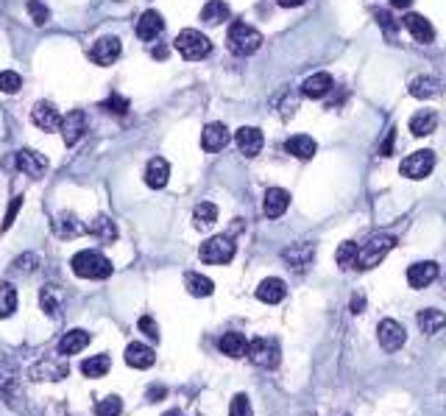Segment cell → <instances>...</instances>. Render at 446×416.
Returning a JSON list of instances; mask_svg holds the SVG:
<instances>
[{
  "label": "cell",
  "instance_id": "681fc988",
  "mask_svg": "<svg viewBox=\"0 0 446 416\" xmlns=\"http://www.w3.org/2000/svg\"><path fill=\"white\" fill-rule=\"evenodd\" d=\"M14 394H17V383L12 377H0V402H12Z\"/></svg>",
  "mask_w": 446,
  "mask_h": 416
},
{
  "label": "cell",
  "instance_id": "7bdbcfd3",
  "mask_svg": "<svg viewBox=\"0 0 446 416\" xmlns=\"http://www.w3.org/2000/svg\"><path fill=\"white\" fill-rule=\"evenodd\" d=\"M374 17H377V23H380V28L385 31V37L391 39V37L396 34V28H399V23H396V17H394V12H388V9H377V12H374Z\"/></svg>",
  "mask_w": 446,
  "mask_h": 416
},
{
  "label": "cell",
  "instance_id": "d590c367",
  "mask_svg": "<svg viewBox=\"0 0 446 416\" xmlns=\"http://www.w3.org/2000/svg\"><path fill=\"white\" fill-rule=\"evenodd\" d=\"M53 227H56V235L59 238H76V235H81V221L72 216V213H61L53 221Z\"/></svg>",
  "mask_w": 446,
  "mask_h": 416
},
{
  "label": "cell",
  "instance_id": "816d5d0a",
  "mask_svg": "<svg viewBox=\"0 0 446 416\" xmlns=\"http://www.w3.org/2000/svg\"><path fill=\"white\" fill-rule=\"evenodd\" d=\"M394 149H396V129H388L385 140H382V146H380V154H382V157H391Z\"/></svg>",
  "mask_w": 446,
  "mask_h": 416
},
{
  "label": "cell",
  "instance_id": "ba28073f",
  "mask_svg": "<svg viewBox=\"0 0 446 416\" xmlns=\"http://www.w3.org/2000/svg\"><path fill=\"white\" fill-rule=\"evenodd\" d=\"M432 168H435V154L427 151V149H421V151L405 157V162L399 165L402 176H407V179H424V176L432 173Z\"/></svg>",
  "mask_w": 446,
  "mask_h": 416
},
{
  "label": "cell",
  "instance_id": "ac0fdd59",
  "mask_svg": "<svg viewBox=\"0 0 446 416\" xmlns=\"http://www.w3.org/2000/svg\"><path fill=\"white\" fill-rule=\"evenodd\" d=\"M162 31H165V20H162V15L154 12V9H148V12L137 20V37H139L142 42H154L157 37H162Z\"/></svg>",
  "mask_w": 446,
  "mask_h": 416
},
{
  "label": "cell",
  "instance_id": "2e32d148",
  "mask_svg": "<svg viewBox=\"0 0 446 416\" xmlns=\"http://www.w3.org/2000/svg\"><path fill=\"white\" fill-rule=\"evenodd\" d=\"M17 168L26 173V176H31V179H42L45 173H48V160L39 154V151H31V149H23V151H17Z\"/></svg>",
  "mask_w": 446,
  "mask_h": 416
},
{
  "label": "cell",
  "instance_id": "bcb514c9",
  "mask_svg": "<svg viewBox=\"0 0 446 416\" xmlns=\"http://www.w3.org/2000/svg\"><path fill=\"white\" fill-rule=\"evenodd\" d=\"M229 416H254L251 402H249V397H246V394H237V397L232 399V405H229Z\"/></svg>",
  "mask_w": 446,
  "mask_h": 416
},
{
  "label": "cell",
  "instance_id": "603a6c76",
  "mask_svg": "<svg viewBox=\"0 0 446 416\" xmlns=\"http://www.w3.org/2000/svg\"><path fill=\"white\" fill-rule=\"evenodd\" d=\"M168 179H171V165H168V160L154 157L151 162H148V168H145V185L151 187V190H162V187L168 185Z\"/></svg>",
  "mask_w": 446,
  "mask_h": 416
},
{
  "label": "cell",
  "instance_id": "4316f807",
  "mask_svg": "<svg viewBox=\"0 0 446 416\" xmlns=\"http://www.w3.org/2000/svg\"><path fill=\"white\" fill-rule=\"evenodd\" d=\"M284 149H287V154H293L295 160H313L316 157V140L310 134H293L290 140L284 143Z\"/></svg>",
  "mask_w": 446,
  "mask_h": 416
},
{
  "label": "cell",
  "instance_id": "cb8c5ba5",
  "mask_svg": "<svg viewBox=\"0 0 446 416\" xmlns=\"http://www.w3.org/2000/svg\"><path fill=\"white\" fill-rule=\"evenodd\" d=\"M287 296V285L279 280V276H268L257 285V299L265 302V305H279L282 299Z\"/></svg>",
  "mask_w": 446,
  "mask_h": 416
},
{
  "label": "cell",
  "instance_id": "1f68e13d",
  "mask_svg": "<svg viewBox=\"0 0 446 416\" xmlns=\"http://www.w3.org/2000/svg\"><path fill=\"white\" fill-rule=\"evenodd\" d=\"M215 221H217V207H215L212 201H201L195 210H193V224H195V229L206 232V229L215 227Z\"/></svg>",
  "mask_w": 446,
  "mask_h": 416
},
{
  "label": "cell",
  "instance_id": "f6af8a7d",
  "mask_svg": "<svg viewBox=\"0 0 446 416\" xmlns=\"http://www.w3.org/2000/svg\"><path fill=\"white\" fill-rule=\"evenodd\" d=\"M104 112H109V115H126V112H128V98H123V95H109V98L104 101Z\"/></svg>",
  "mask_w": 446,
  "mask_h": 416
},
{
  "label": "cell",
  "instance_id": "d6a6232c",
  "mask_svg": "<svg viewBox=\"0 0 446 416\" xmlns=\"http://www.w3.org/2000/svg\"><path fill=\"white\" fill-rule=\"evenodd\" d=\"M440 93V82L435 79V76H416L413 82H410V95H416V98H435Z\"/></svg>",
  "mask_w": 446,
  "mask_h": 416
},
{
  "label": "cell",
  "instance_id": "9c48e42d",
  "mask_svg": "<svg viewBox=\"0 0 446 416\" xmlns=\"http://www.w3.org/2000/svg\"><path fill=\"white\" fill-rule=\"evenodd\" d=\"M59 131H61V140H64V146H76L81 137H84V131H87V115L81 112V109H72V112H67L64 117H61V126H59Z\"/></svg>",
  "mask_w": 446,
  "mask_h": 416
},
{
  "label": "cell",
  "instance_id": "7dc6e473",
  "mask_svg": "<svg viewBox=\"0 0 446 416\" xmlns=\"http://www.w3.org/2000/svg\"><path fill=\"white\" fill-rule=\"evenodd\" d=\"M28 15H31V20H34L37 26H45L48 17H50V12L45 9L42 0H28Z\"/></svg>",
  "mask_w": 446,
  "mask_h": 416
},
{
  "label": "cell",
  "instance_id": "5bb4252c",
  "mask_svg": "<svg viewBox=\"0 0 446 416\" xmlns=\"http://www.w3.org/2000/svg\"><path fill=\"white\" fill-rule=\"evenodd\" d=\"M31 120H34L37 129H42V131H48V134H50V131H59V126H61V115H59V109H56L50 101L34 104Z\"/></svg>",
  "mask_w": 446,
  "mask_h": 416
},
{
  "label": "cell",
  "instance_id": "484cf974",
  "mask_svg": "<svg viewBox=\"0 0 446 416\" xmlns=\"http://www.w3.org/2000/svg\"><path fill=\"white\" fill-rule=\"evenodd\" d=\"M87 343H90V332H87V330H70V332H64L61 341H59V352H61L64 358L79 355Z\"/></svg>",
  "mask_w": 446,
  "mask_h": 416
},
{
  "label": "cell",
  "instance_id": "5b68a950",
  "mask_svg": "<svg viewBox=\"0 0 446 416\" xmlns=\"http://www.w3.org/2000/svg\"><path fill=\"white\" fill-rule=\"evenodd\" d=\"M173 48H176L187 62H201V59H206V56L212 53V42H209L201 31H193V28H184V31L176 37Z\"/></svg>",
  "mask_w": 446,
  "mask_h": 416
},
{
  "label": "cell",
  "instance_id": "83f0119b",
  "mask_svg": "<svg viewBox=\"0 0 446 416\" xmlns=\"http://www.w3.org/2000/svg\"><path fill=\"white\" fill-rule=\"evenodd\" d=\"M184 288H187L193 296L204 299V296H209V294L215 291V283L209 280V276L198 274V271H187V274H184Z\"/></svg>",
  "mask_w": 446,
  "mask_h": 416
},
{
  "label": "cell",
  "instance_id": "680465c9",
  "mask_svg": "<svg viewBox=\"0 0 446 416\" xmlns=\"http://www.w3.org/2000/svg\"><path fill=\"white\" fill-rule=\"evenodd\" d=\"M162 416H182V410H176V408H171V410H165Z\"/></svg>",
  "mask_w": 446,
  "mask_h": 416
},
{
  "label": "cell",
  "instance_id": "b9f144b4",
  "mask_svg": "<svg viewBox=\"0 0 446 416\" xmlns=\"http://www.w3.org/2000/svg\"><path fill=\"white\" fill-rule=\"evenodd\" d=\"M37 265H39V257H37L34 252H26V254H20V257L14 260L12 274H31V271H37Z\"/></svg>",
  "mask_w": 446,
  "mask_h": 416
},
{
  "label": "cell",
  "instance_id": "836d02e7",
  "mask_svg": "<svg viewBox=\"0 0 446 416\" xmlns=\"http://www.w3.org/2000/svg\"><path fill=\"white\" fill-rule=\"evenodd\" d=\"M90 235H95L101 243H115L117 240V227L109 216H95V221L90 224Z\"/></svg>",
  "mask_w": 446,
  "mask_h": 416
},
{
  "label": "cell",
  "instance_id": "e575fe53",
  "mask_svg": "<svg viewBox=\"0 0 446 416\" xmlns=\"http://www.w3.org/2000/svg\"><path fill=\"white\" fill-rule=\"evenodd\" d=\"M229 17V3H223V0H209V3L201 9V20L206 26H217Z\"/></svg>",
  "mask_w": 446,
  "mask_h": 416
},
{
  "label": "cell",
  "instance_id": "52a82bcc",
  "mask_svg": "<svg viewBox=\"0 0 446 416\" xmlns=\"http://www.w3.org/2000/svg\"><path fill=\"white\" fill-rule=\"evenodd\" d=\"M282 260L287 263V268L290 271H295V274H302V271H307L310 265H313V260H316V246L307 240H299V243H290L284 252H282Z\"/></svg>",
  "mask_w": 446,
  "mask_h": 416
},
{
  "label": "cell",
  "instance_id": "e0dca14e",
  "mask_svg": "<svg viewBox=\"0 0 446 416\" xmlns=\"http://www.w3.org/2000/svg\"><path fill=\"white\" fill-rule=\"evenodd\" d=\"M435 276H438V263L424 260V263H416V265L407 268V285L416 288V291H421V288H427V285L435 283Z\"/></svg>",
  "mask_w": 446,
  "mask_h": 416
},
{
  "label": "cell",
  "instance_id": "d6986e66",
  "mask_svg": "<svg viewBox=\"0 0 446 416\" xmlns=\"http://www.w3.org/2000/svg\"><path fill=\"white\" fill-rule=\"evenodd\" d=\"M126 363H128L131 369L145 372V369H151V366L157 363V352H154L148 343H128V346H126Z\"/></svg>",
  "mask_w": 446,
  "mask_h": 416
},
{
  "label": "cell",
  "instance_id": "4fadbf2b",
  "mask_svg": "<svg viewBox=\"0 0 446 416\" xmlns=\"http://www.w3.org/2000/svg\"><path fill=\"white\" fill-rule=\"evenodd\" d=\"M235 143H237L243 157H257L262 151V146H265V134L257 126H243L235 134Z\"/></svg>",
  "mask_w": 446,
  "mask_h": 416
},
{
  "label": "cell",
  "instance_id": "c3c4849f",
  "mask_svg": "<svg viewBox=\"0 0 446 416\" xmlns=\"http://www.w3.org/2000/svg\"><path fill=\"white\" fill-rule=\"evenodd\" d=\"M137 327H139V332H142L148 341H159V330H157V321H154L151 316H142V319L137 321Z\"/></svg>",
  "mask_w": 446,
  "mask_h": 416
},
{
  "label": "cell",
  "instance_id": "ffe728a7",
  "mask_svg": "<svg viewBox=\"0 0 446 416\" xmlns=\"http://www.w3.org/2000/svg\"><path fill=\"white\" fill-rule=\"evenodd\" d=\"M402 26L410 31V37L416 39V42H432L435 39V28H432V23L427 20V17H421V15H416V12H407L405 15V20H402Z\"/></svg>",
  "mask_w": 446,
  "mask_h": 416
},
{
  "label": "cell",
  "instance_id": "d4e9b609",
  "mask_svg": "<svg viewBox=\"0 0 446 416\" xmlns=\"http://www.w3.org/2000/svg\"><path fill=\"white\" fill-rule=\"evenodd\" d=\"M217 350L229 358H246L249 355V338L243 332H226V335H220Z\"/></svg>",
  "mask_w": 446,
  "mask_h": 416
},
{
  "label": "cell",
  "instance_id": "91938a15",
  "mask_svg": "<svg viewBox=\"0 0 446 416\" xmlns=\"http://www.w3.org/2000/svg\"><path fill=\"white\" fill-rule=\"evenodd\" d=\"M335 416H349V413H335Z\"/></svg>",
  "mask_w": 446,
  "mask_h": 416
},
{
  "label": "cell",
  "instance_id": "f546056e",
  "mask_svg": "<svg viewBox=\"0 0 446 416\" xmlns=\"http://www.w3.org/2000/svg\"><path fill=\"white\" fill-rule=\"evenodd\" d=\"M435 126H438V112H432V109H421V112H416V115L410 117V131H413L416 137L432 134Z\"/></svg>",
  "mask_w": 446,
  "mask_h": 416
},
{
  "label": "cell",
  "instance_id": "7c38bea8",
  "mask_svg": "<svg viewBox=\"0 0 446 416\" xmlns=\"http://www.w3.org/2000/svg\"><path fill=\"white\" fill-rule=\"evenodd\" d=\"M120 50H123V42H120L117 37H101V39L93 45L90 59H93L95 64H101V67H109V64H115V62L120 59Z\"/></svg>",
  "mask_w": 446,
  "mask_h": 416
},
{
  "label": "cell",
  "instance_id": "ee69618b",
  "mask_svg": "<svg viewBox=\"0 0 446 416\" xmlns=\"http://www.w3.org/2000/svg\"><path fill=\"white\" fill-rule=\"evenodd\" d=\"M20 87H23V79L14 70L0 73V93H20Z\"/></svg>",
  "mask_w": 446,
  "mask_h": 416
},
{
  "label": "cell",
  "instance_id": "ab89813d",
  "mask_svg": "<svg viewBox=\"0 0 446 416\" xmlns=\"http://www.w3.org/2000/svg\"><path fill=\"white\" fill-rule=\"evenodd\" d=\"M120 410H123V399L117 394H112V397H106V399H101L95 405V413L98 416H120Z\"/></svg>",
  "mask_w": 446,
  "mask_h": 416
},
{
  "label": "cell",
  "instance_id": "db71d44e",
  "mask_svg": "<svg viewBox=\"0 0 446 416\" xmlns=\"http://www.w3.org/2000/svg\"><path fill=\"white\" fill-rule=\"evenodd\" d=\"M151 56H154L157 62H162V59H168V48H165V45H154V48H151Z\"/></svg>",
  "mask_w": 446,
  "mask_h": 416
},
{
  "label": "cell",
  "instance_id": "6da1fadb",
  "mask_svg": "<svg viewBox=\"0 0 446 416\" xmlns=\"http://www.w3.org/2000/svg\"><path fill=\"white\" fill-rule=\"evenodd\" d=\"M394 246H396V235H391V232H374V235L365 240V246H360L354 268H357V271H371V268H377Z\"/></svg>",
  "mask_w": 446,
  "mask_h": 416
},
{
  "label": "cell",
  "instance_id": "f1b7e54d",
  "mask_svg": "<svg viewBox=\"0 0 446 416\" xmlns=\"http://www.w3.org/2000/svg\"><path fill=\"white\" fill-rule=\"evenodd\" d=\"M329 90H332V76L329 73H313L302 84V95H307V98H324Z\"/></svg>",
  "mask_w": 446,
  "mask_h": 416
},
{
  "label": "cell",
  "instance_id": "60d3db41",
  "mask_svg": "<svg viewBox=\"0 0 446 416\" xmlns=\"http://www.w3.org/2000/svg\"><path fill=\"white\" fill-rule=\"evenodd\" d=\"M295 104H299V98H293V93H290V90H284V93H279V95L273 98V109H276V112H279L282 117L293 115Z\"/></svg>",
  "mask_w": 446,
  "mask_h": 416
},
{
  "label": "cell",
  "instance_id": "f35d334b",
  "mask_svg": "<svg viewBox=\"0 0 446 416\" xmlns=\"http://www.w3.org/2000/svg\"><path fill=\"white\" fill-rule=\"evenodd\" d=\"M357 252H360V246H357L354 240H343V243L338 246V252H335L338 265H340V268H351V265L357 263Z\"/></svg>",
  "mask_w": 446,
  "mask_h": 416
},
{
  "label": "cell",
  "instance_id": "f907efd6",
  "mask_svg": "<svg viewBox=\"0 0 446 416\" xmlns=\"http://www.w3.org/2000/svg\"><path fill=\"white\" fill-rule=\"evenodd\" d=\"M20 207H23V198H20V196H14V198H12V204H9V210H6V218H3V232L14 224V218H17V213H20Z\"/></svg>",
  "mask_w": 446,
  "mask_h": 416
},
{
  "label": "cell",
  "instance_id": "277c9868",
  "mask_svg": "<svg viewBox=\"0 0 446 416\" xmlns=\"http://www.w3.org/2000/svg\"><path fill=\"white\" fill-rule=\"evenodd\" d=\"M249 358L254 366L271 372L282 361V346L276 338H254V341H249Z\"/></svg>",
  "mask_w": 446,
  "mask_h": 416
},
{
  "label": "cell",
  "instance_id": "4dcf8cb0",
  "mask_svg": "<svg viewBox=\"0 0 446 416\" xmlns=\"http://www.w3.org/2000/svg\"><path fill=\"white\" fill-rule=\"evenodd\" d=\"M416 321H418L421 332H427V335H435V332H440V330L446 327V313H440V310H432V308H427V310H418Z\"/></svg>",
  "mask_w": 446,
  "mask_h": 416
},
{
  "label": "cell",
  "instance_id": "f5cc1de1",
  "mask_svg": "<svg viewBox=\"0 0 446 416\" xmlns=\"http://www.w3.org/2000/svg\"><path fill=\"white\" fill-rule=\"evenodd\" d=\"M168 397V388L165 386H151V388H148V402H159V399H165Z\"/></svg>",
  "mask_w": 446,
  "mask_h": 416
},
{
  "label": "cell",
  "instance_id": "44dd1931",
  "mask_svg": "<svg viewBox=\"0 0 446 416\" xmlns=\"http://www.w3.org/2000/svg\"><path fill=\"white\" fill-rule=\"evenodd\" d=\"M39 308H42L45 316L61 319V313H64V294H61V288L59 285H45L39 291Z\"/></svg>",
  "mask_w": 446,
  "mask_h": 416
},
{
  "label": "cell",
  "instance_id": "30bf717a",
  "mask_svg": "<svg viewBox=\"0 0 446 416\" xmlns=\"http://www.w3.org/2000/svg\"><path fill=\"white\" fill-rule=\"evenodd\" d=\"M377 338H380V343H382L385 352H396V350H402V346H405L407 332H405V327H402L399 321L382 319L380 327H377Z\"/></svg>",
  "mask_w": 446,
  "mask_h": 416
},
{
  "label": "cell",
  "instance_id": "8d00e7d4",
  "mask_svg": "<svg viewBox=\"0 0 446 416\" xmlns=\"http://www.w3.org/2000/svg\"><path fill=\"white\" fill-rule=\"evenodd\" d=\"M109 366H112L109 355H95V358H87V361L81 363V375L98 380V377H106V375H109Z\"/></svg>",
  "mask_w": 446,
  "mask_h": 416
},
{
  "label": "cell",
  "instance_id": "7402d4cb",
  "mask_svg": "<svg viewBox=\"0 0 446 416\" xmlns=\"http://www.w3.org/2000/svg\"><path fill=\"white\" fill-rule=\"evenodd\" d=\"M265 216L268 218H282L290 207V193L284 187H268L265 190Z\"/></svg>",
  "mask_w": 446,
  "mask_h": 416
},
{
  "label": "cell",
  "instance_id": "8992f818",
  "mask_svg": "<svg viewBox=\"0 0 446 416\" xmlns=\"http://www.w3.org/2000/svg\"><path fill=\"white\" fill-rule=\"evenodd\" d=\"M198 257L206 265H226L235 257V240L229 235H215V238H209V240L201 243Z\"/></svg>",
  "mask_w": 446,
  "mask_h": 416
},
{
  "label": "cell",
  "instance_id": "11a10c76",
  "mask_svg": "<svg viewBox=\"0 0 446 416\" xmlns=\"http://www.w3.org/2000/svg\"><path fill=\"white\" fill-rule=\"evenodd\" d=\"M276 3H279L282 9H293V6H302L304 0H276Z\"/></svg>",
  "mask_w": 446,
  "mask_h": 416
},
{
  "label": "cell",
  "instance_id": "9f6ffc18",
  "mask_svg": "<svg viewBox=\"0 0 446 416\" xmlns=\"http://www.w3.org/2000/svg\"><path fill=\"white\" fill-rule=\"evenodd\" d=\"M362 308H365V302H362V296L357 294V296H354V302H351V313H360Z\"/></svg>",
  "mask_w": 446,
  "mask_h": 416
},
{
  "label": "cell",
  "instance_id": "6f0895ef",
  "mask_svg": "<svg viewBox=\"0 0 446 416\" xmlns=\"http://www.w3.org/2000/svg\"><path fill=\"white\" fill-rule=\"evenodd\" d=\"M391 6H394V9H410L413 0H391Z\"/></svg>",
  "mask_w": 446,
  "mask_h": 416
},
{
  "label": "cell",
  "instance_id": "9a60e30c",
  "mask_svg": "<svg viewBox=\"0 0 446 416\" xmlns=\"http://www.w3.org/2000/svg\"><path fill=\"white\" fill-rule=\"evenodd\" d=\"M67 372H70L67 361H39L28 369V377L37 380V383H48V380L53 383V380H64Z\"/></svg>",
  "mask_w": 446,
  "mask_h": 416
},
{
  "label": "cell",
  "instance_id": "7a4b0ae2",
  "mask_svg": "<svg viewBox=\"0 0 446 416\" xmlns=\"http://www.w3.org/2000/svg\"><path fill=\"white\" fill-rule=\"evenodd\" d=\"M72 271L81 280H109L112 276V263L106 254L95 252V249H84L79 254H72Z\"/></svg>",
  "mask_w": 446,
  "mask_h": 416
},
{
  "label": "cell",
  "instance_id": "3957f363",
  "mask_svg": "<svg viewBox=\"0 0 446 416\" xmlns=\"http://www.w3.org/2000/svg\"><path fill=\"white\" fill-rule=\"evenodd\" d=\"M260 45H262V34L254 26H249L243 20H235L229 26V31H226V48L235 56H251V53L260 50Z\"/></svg>",
  "mask_w": 446,
  "mask_h": 416
},
{
  "label": "cell",
  "instance_id": "74e56055",
  "mask_svg": "<svg viewBox=\"0 0 446 416\" xmlns=\"http://www.w3.org/2000/svg\"><path fill=\"white\" fill-rule=\"evenodd\" d=\"M17 310V288L12 283L0 285V319H9Z\"/></svg>",
  "mask_w": 446,
  "mask_h": 416
},
{
  "label": "cell",
  "instance_id": "8fae6325",
  "mask_svg": "<svg viewBox=\"0 0 446 416\" xmlns=\"http://www.w3.org/2000/svg\"><path fill=\"white\" fill-rule=\"evenodd\" d=\"M229 140H232V134H229V129L223 123H206L204 131H201V149L209 151V154L223 151L229 146Z\"/></svg>",
  "mask_w": 446,
  "mask_h": 416
}]
</instances>
